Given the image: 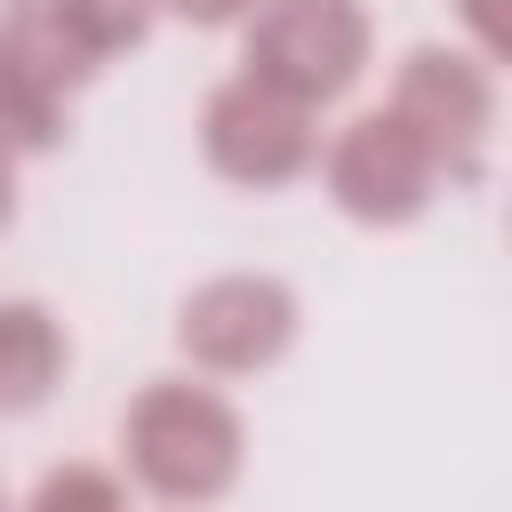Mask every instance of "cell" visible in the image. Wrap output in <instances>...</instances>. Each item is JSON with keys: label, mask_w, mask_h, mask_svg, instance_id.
I'll return each mask as SVG.
<instances>
[{"label": "cell", "mask_w": 512, "mask_h": 512, "mask_svg": "<svg viewBox=\"0 0 512 512\" xmlns=\"http://www.w3.org/2000/svg\"><path fill=\"white\" fill-rule=\"evenodd\" d=\"M120 464L160 504H216V496H232V480L248 464V424L216 384L160 376L120 416Z\"/></svg>", "instance_id": "1"}, {"label": "cell", "mask_w": 512, "mask_h": 512, "mask_svg": "<svg viewBox=\"0 0 512 512\" xmlns=\"http://www.w3.org/2000/svg\"><path fill=\"white\" fill-rule=\"evenodd\" d=\"M240 32H248L240 72H256L264 88H280L312 112L336 104L376 56V24L360 0H264Z\"/></svg>", "instance_id": "2"}, {"label": "cell", "mask_w": 512, "mask_h": 512, "mask_svg": "<svg viewBox=\"0 0 512 512\" xmlns=\"http://www.w3.org/2000/svg\"><path fill=\"white\" fill-rule=\"evenodd\" d=\"M384 112H400L416 128V144L440 160L448 184H472L488 168V144H496V64L480 48L424 40V48L400 56Z\"/></svg>", "instance_id": "3"}, {"label": "cell", "mask_w": 512, "mask_h": 512, "mask_svg": "<svg viewBox=\"0 0 512 512\" xmlns=\"http://www.w3.org/2000/svg\"><path fill=\"white\" fill-rule=\"evenodd\" d=\"M200 160L240 192H280L320 160V112L264 88L256 72H232L200 104Z\"/></svg>", "instance_id": "4"}, {"label": "cell", "mask_w": 512, "mask_h": 512, "mask_svg": "<svg viewBox=\"0 0 512 512\" xmlns=\"http://www.w3.org/2000/svg\"><path fill=\"white\" fill-rule=\"evenodd\" d=\"M312 168H320L336 216H352V224H368V232L416 224V216L440 200V184H448L440 160L416 144V128H408L400 112H384V104L360 112V120H344Z\"/></svg>", "instance_id": "5"}, {"label": "cell", "mask_w": 512, "mask_h": 512, "mask_svg": "<svg viewBox=\"0 0 512 512\" xmlns=\"http://www.w3.org/2000/svg\"><path fill=\"white\" fill-rule=\"evenodd\" d=\"M96 80V64L72 48V32L40 8L16 0L0 16V152L40 160L72 136V96Z\"/></svg>", "instance_id": "6"}, {"label": "cell", "mask_w": 512, "mask_h": 512, "mask_svg": "<svg viewBox=\"0 0 512 512\" xmlns=\"http://www.w3.org/2000/svg\"><path fill=\"white\" fill-rule=\"evenodd\" d=\"M304 328V304L280 272H216L176 304V352L200 376H256Z\"/></svg>", "instance_id": "7"}, {"label": "cell", "mask_w": 512, "mask_h": 512, "mask_svg": "<svg viewBox=\"0 0 512 512\" xmlns=\"http://www.w3.org/2000/svg\"><path fill=\"white\" fill-rule=\"evenodd\" d=\"M64 320L32 296H0V416H32L64 384Z\"/></svg>", "instance_id": "8"}, {"label": "cell", "mask_w": 512, "mask_h": 512, "mask_svg": "<svg viewBox=\"0 0 512 512\" xmlns=\"http://www.w3.org/2000/svg\"><path fill=\"white\" fill-rule=\"evenodd\" d=\"M64 32H72V48L104 72L112 56H128V48H144L152 40V24H160V8L152 0H40Z\"/></svg>", "instance_id": "9"}, {"label": "cell", "mask_w": 512, "mask_h": 512, "mask_svg": "<svg viewBox=\"0 0 512 512\" xmlns=\"http://www.w3.org/2000/svg\"><path fill=\"white\" fill-rule=\"evenodd\" d=\"M16 512H128V488H120V472L72 456V464H48Z\"/></svg>", "instance_id": "10"}, {"label": "cell", "mask_w": 512, "mask_h": 512, "mask_svg": "<svg viewBox=\"0 0 512 512\" xmlns=\"http://www.w3.org/2000/svg\"><path fill=\"white\" fill-rule=\"evenodd\" d=\"M160 16H176V24H192V32H232V24H248L264 0H152Z\"/></svg>", "instance_id": "11"}, {"label": "cell", "mask_w": 512, "mask_h": 512, "mask_svg": "<svg viewBox=\"0 0 512 512\" xmlns=\"http://www.w3.org/2000/svg\"><path fill=\"white\" fill-rule=\"evenodd\" d=\"M456 8H464V24H472V48L496 64V56H504V0H456Z\"/></svg>", "instance_id": "12"}, {"label": "cell", "mask_w": 512, "mask_h": 512, "mask_svg": "<svg viewBox=\"0 0 512 512\" xmlns=\"http://www.w3.org/2000/svg\"><path fill=\"white\" fill-rule=\"evenodd\" d=\"M8 224H16V160L0 152V232H8Z\"/></svg>", "instance_id": "13"}, {"label": "cell", "mask_w": 512, "mask_h": 512, "mask_svg": "<svg viewBox=\"0 0 512 512\" xmlns=\"http://www.w3.org/2000/svg\"><path fill=\"white\" fill-rule=\"evenodd\" d=\"M0 512H16V504H8V496H0Z\"/></svg>", "instance_id": "14"}]
</instances>
